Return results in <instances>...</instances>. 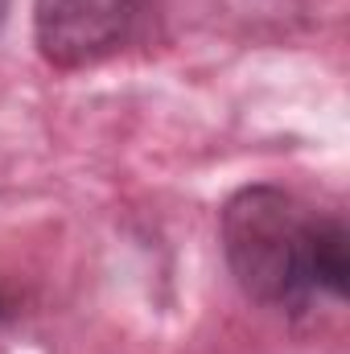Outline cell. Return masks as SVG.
Returning a JSON list of instances; mask_svg holds the SVG:
<instances>
[{
    "mask_svg": "<svg viewBox=\"0 0 350 354\" xmlns=\"http://www.w3.org/2000/svg\"><path fill=\"white\" fill-rule=\"evenodd\" d=\"M223 256L235 284L268 309L301 313L350 288L347 227L280 185H243L223 206Z\"/></svg>",
    "mask_w": 350,
    "mask_h": 354,
    "instance_id": "6da1fadb",
    "label": "cell"
},
{
    "mask_svg": "<svg viewBox=\"0 0 350 354\" xmlns=\"http://www.w3.org/2000/svg\"><path fill=\"white\" fill-rule=\"evenodd\" d=\"M149 0H33L37 54L58 71H83L124 50Z\"/></svg>",
    "mask_w": 350,
    "mask_h": 354,
    "instance_id": "7a4b0ae2",
    "label": "cell"
},
{
    "mask_svg": "<svg viewBox=\"0 0 350 354\" xmlns=\"http://www.w3.org/2000/svg\"><path fill=\"white\" fill-rule=\"evenodd\" d=\"M0 317H4V297H0Z\"/></svg>",
    "mask_w": 350,
    "mask_h": 354,
    "instance_id": "3957f363",
    "label": "cell"
}]
</instances>
